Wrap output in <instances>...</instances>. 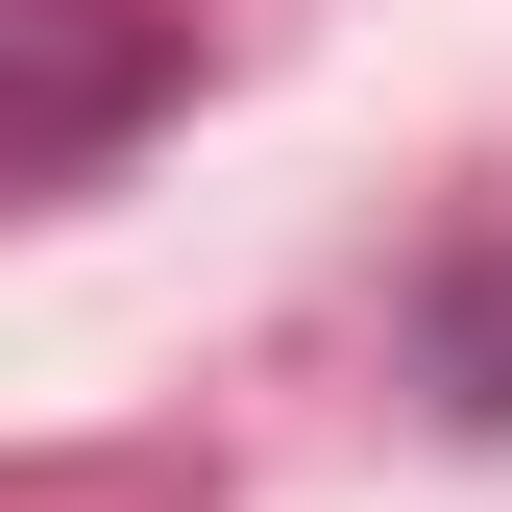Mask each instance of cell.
Returning a JSON list of instances; mask_svg holds the SVG:
<instances>
[{
  "label": "cell",
  "mask_w": 512,
  "mask_h": 512,
  "mask_svg": "<svg viewBox=\"0 0 512 512\" xmlns=\"http://www.w3.org/2000/svg\"><path fill=\"white\" fill-rule=\"evenodd\" d=\"M171 74H196L171 25H98V0H25V98H0V171H25V196H74V171H98V147H122V122H147Z\"/></svg>",
  "instance_id": "1"
},
{
  "label": "cell",
  "mask_w": 512,
  "mask_h": 512,
  "mask_svg": "<svg viewBox=\"0 0 512 512\" xmlns=\"http://www.w3.org/2000/svg\"><path fill=\"white\" fill-rule=\"evenodd\" d=\"M415 391L512 439V244H464V269H439V293H415Z\"/></svg>",
  "instance_id": "2"
}]
</instances>
